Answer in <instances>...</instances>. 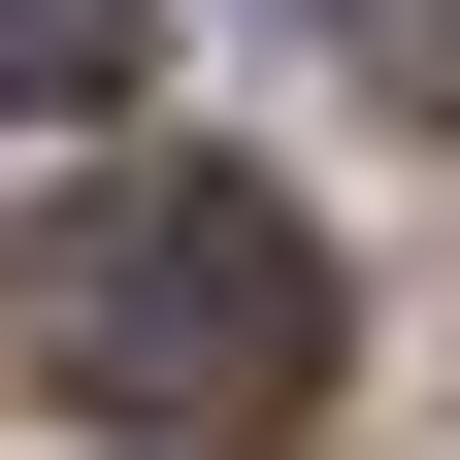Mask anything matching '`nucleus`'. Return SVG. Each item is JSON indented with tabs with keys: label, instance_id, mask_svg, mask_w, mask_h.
<instances>
[{
	"label": "nucleus",
	"instance_id": "f257e3e1",
	"mask_svg": "<svg viewBox=\"0 0 460 460\" xmlns=\"http://www.w3.org/2000/svg\"><path fill=\"white\" fill-rule=\"evenodd\" d=\"M33 362H66L99 460H263L329 394V230L230 198V164H164V198H99L66 263H33Z\"/></svg>",
	"mask_w": 460,
	"mask_h": 460
},
{
	"label": "nucleus",
	"instance_id": "7ed1b4c3",
	"mask_svg": "<svg viewBox=\"0 0 460 460\" xmlns=\"http://www.w3.org/2000/svg\"><path fill=\"white\" fill-rule=\"evenodd\" d=\"M329 33H394V66H428V0H329Z\"/></svg>",
	"mask_w": 460,
	"mask_h": 460
},
{
	"label": "nucleus",
	"instance_id": "f03ea898",
	"mask_svg": "<svg viewBox=\"0 0 460 460\" xmlns=\"http://www.w3.org/2000/svg\"><path fill=\"white\" fill-rule=\"evenodd\" d=\"M132 33L164 0H0V99H132Z\"/></svg>",
	"mask_w": 460,
	"mask_h": 460
}]
</instances>
